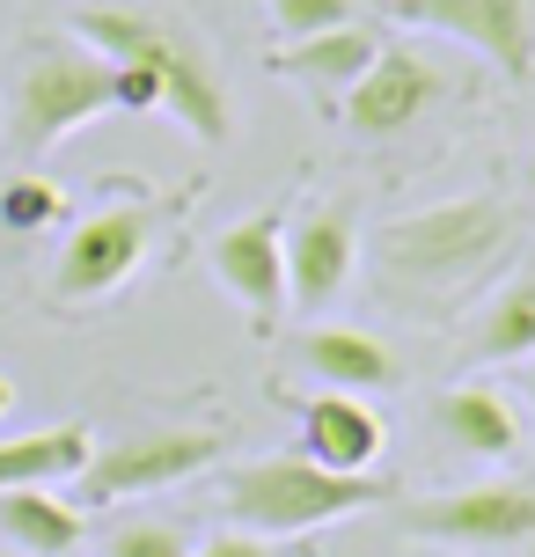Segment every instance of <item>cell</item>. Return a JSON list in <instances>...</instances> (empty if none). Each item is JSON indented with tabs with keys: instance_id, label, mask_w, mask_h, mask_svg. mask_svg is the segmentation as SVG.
<instances>
[{
	"instance_id": "obj_10",
	"label": "cell",
	"mask_w": 535,
	"mask_h": 557,
	"mask_svg": "<svg viewBox=\"0 0 535 557\" xmlns=\"http://www.w3.org/2000/svg\"><path fill=\"white\" fill-rule=\"evenodd\" d=\"M440 88L448 82H440V66H433L419 45H382L374 66L338 96V117H345V133H360V139H389V133H403L411 117L433 111Z\"/></svg>"
},
{
	"instance_id": "obj_13",
	"label": "cell",
	"mask_w": 535,
	"mask_h": 557,
	"mask_svg": "<svg viewBox=\"0 0 535 557\" xmlns=\"http://www.w3.org/2000/svg\"><path fill=\"white\" fill-rule=\"evenodd\" d=\"M425 418L470 462H507V455H521V411H513V396L499 382H455V389H440L425 404Z\"/></svg>"
},
{
	"instance_id": "obj_27",
	"label": "cell",
	"mask_w": 535,
	"mask_h": 557,
	"mask_svg": "<svg viewBox=\"0 0 535 557\" xmlns=\"http://www.w3.org/2000/svg\"><path fill=\"white\" fill-rule=\"evenodd\" d=\"M0 557H15V550H0Z\"/></svg>"
},
{
	"instance_id": "obj_25",
	"label": "cell",
	"mask_w": 535,
	"mask_h": 557,
	"mask_svg": "<svg viewBox=\"0 0 535 557\" xmlns=\"http://www.w3.org/2000/svg\"><path fill=\"white\" fill-rule=\"evenodd\" d=\"M521 389H528V411H535V352H528V374H521Z\"/></svg>"
},
{
	"instance_id": "obj_9",
	"label": "cell",
	"mask_w": 535,
	"mask_h": 557,
	"mask_svg": "<svg viewBox=\"0 0 535 557\" xmlns=\"http://www.w3.org/2000/svg\"><path fill=\"white\" fill-rule=\"evenodd\" d=\"M286 250V308H331L352 286V264H360V221L345 198H323V206H301L279 235Z\"/></svg>"
},
{
	"instance_id": "obj_19",
	"label": "cell",
	"mask_w": 535,
	"mask_h": 557,
	"mask_svg": "<svg viewBox=\"0 0 535 557\" xmlns=\"http://www.w3.org/2000/svg\"><path fill=\"white\" fill-rule=\"evenodd\" d=\"M59 221H66V191L52 176H8L0 184V227L8 235H45Z\"/></svg>"
},
{
	"instance_id": "obj_15",
	"label": "cell",
	"mask_w": 535,
	"mask_h": 557,
	"mask_svg": "<svg viewBox=\"0 0 535 557\" xmlns=\"http://www.w3.org/2000/svg\"><path fill=\"white\" fill-rule=\"evenodd\" d=\"M374 52H382V37H374L366 23H345V29H315V37H286L264 66H272L279 82H294V88H309V96H331V103H338L345 88L374 66Z\"/></svg>"
},
{
	"instance_id": "obj_16",
	"label": "cell",
	"mask_w": 535,
	"mask_h": 557,
	"mask_svg": "<svg viewBox=\"0 0 535 557\" xmlns=\"http://www.w3.org/2000/svg\"><path fill=\"white\" fill-rule=\"evenodd\" d=\"M301 367H309L323 389H352V396H382L403 382L396 352L374 331H352V323H309L301 331Z\"/></svg>"
},
{
	"instance_id": "obj_2",
	"label": "cell",
	"mask_w": 535,
	"mask_h": 557,
	"mask_svg": "<svg viewBox=\"0 0 535 557\" xmlns=\"http://www.w3.org/2000/svg\"><path fill=\"white\" fill-rule=\"evenodd\" d=\"M74 37L88 52H103L111 66H147L162 82V111L198 139V147H221L227 139V82L213 66V45L176 15L154 8H82Z\"/></svg>"
},
{
	"instance_id": "obj_18",
	"label": "cell",
	"mask_w": 535,
	"mask_h": 557,
	"mask_svg": "<svg viewBox=\"0 0 535 557\" xmlns=\"http://www.w3.org/2000/svg\"><path fill=\"white\" fill-rule=\"evenodd\" d=\"M96 455L88 425H45L23 441H0V492H23V484H74Z\"/></svg>"
},
{
	"instance_id": "obj_17",
	"label": "cell",
	"mask_w": 535,
	"mask_h": 557,
	"mask_svg": "<svg viewBox=\"0 0 535 557\" xmlns=\"http://www.w3.org/2000/svg\"><path fill=\"white\" fill-rule=\"evenodd\" d=\"M0 535L23 557H74L82 550V506L59 499L52 484H23V492H0Z\"/></svg>"
},
{
	"instance_id": "obj_1",
	"label": "cell",
	"mask_w": 535,
	"mask_h": 557,
	"mask_svg": "<svg viewBox=\"0 0 535 557\" xmlns=\"http://www.w3.org/2000/svg\"><path fill=\"white\" fill-rule=\"evenodd\" d=\"M513 250H521V221L507 198H448L374 227V278L389 286L396 308L433 315L477 301Z\"/></svg>"
},
{
	"instance_id": "obj_4",
	"label": "cell",
	"mask_w": 535,
	"mask_h": 557,
	"mask_svg": "<svg viewBox=\"0 0 535 557\" xmlns=\"http://www.w3.org/2000/svg\"><path fill=\"white\" fill-rule=\"evenodd\" d=\"M96 117H111V59L88 52L74 29L23 37L15 45V82H8V147L23 162H37Z\"/></svg>"
},
{
	"instance_id": "obj_24",
	"label": "cell",
	"mask_w": 535,
	"mask_h": 557,
	"mask_svg": "<svg viewBox=\"0 0 535 557\" xmlns=\"http://www.w3.org/2000/svg\"><path fill=\"white\" fill-rule=\"evenodd\" d=\"M15 411V382H8V374H0V418Z\"/></svg>"
},
{
	"instance_id": "obj_11",
	"label": "cell",
	"mask_w": 535,
	"mask_h": 557,
	"mask_svg": "<svg viewBox=\"0 0 535 557\" xmlns=\"http://www.w3.org/2000/svg\"><path fill=\"white\" fill-rule=\"evenodd\" d=\"M286 213L279 206H264V213H242V221H227L213 235V278H221L235 308L250 315L257 331H279L286 315Z\"/></svg>"
},
{
	"instance_id": "obj_5",
	"label": "cell",
	"mask_w": 535,
	"mask_h": 557,
	"mask_svg": "<svg viewBox=\"0 0 535 557\" xmlns=\"http://www.w3.org/2000/svg\"><path fill=\"white\" fill-rule=\"evenodd\" d=\"M154 221H162V198L133 191V184H111L96 213L66 227V243H59V264H52V294L59 301H103L117 294L125 278L147 264V243H154Z\"/></svg>"
},
{
	"instance_id": "obj_12",
	"label": "cell",
	"mask_w": 535,
	"mask_h": 557,
	"mask_svg": "<svg viewBox=\"0 0 535 557\" xmlns=\"http://www.w3.org/2000/svg\"><path fill=\"white\" fill-rule=\"evenodd\" d=\"M294 411H301V455L323 462V470H345L360 476L382 462V447H389V418L374 411L366 396L352 389H315V396H286Z\"/></svg>"
},
{
	"instance_id": "obj_6",
	"label": "cell",
	"mask_w": 535,
	"mask_h": 557,
	"mask_svg": "<svg viewBox=\"0 0 535 557\" xmlns=\"http://www.w3.org/2000/svg\"><path fill=\"white\" fill-rule=\"evenodd\" d=\"M403 535L419 543H448V550H535V476H499V484H462V492H440V499H411L403 513Z\"/></svg>"
},
{
	"instance_id": "obj_3",
	"label": "cell",
	"mask_w": 535,
	"mask_h": 557,
	"mask_svg": "<svg viewBox=\"0 0 535 557\" xmlns=\"http://www.w3.org/2000/svg\"><path fill=\"white\" fill-rule=\"evenodd\" d=\"M213 499L221 513L235 521L242 535H309V529H331L345 513H366V506H389L396 484L389 476H345V470H323L309 462L301 447H286V455H257L242 470H221L213 476Z\"/></svg>"
},
{
	"instance_id": "obj_23",
	"label": "cell",
	"mask_w": 535,
	"mask_h": 557,
	"mask_svg": "<svg viewBox=\"0 0 535 557\" xmlns=\"http://www.w3.org/2000/svg\"><path fill=\"white\" fill-rule=\"evenodd\" d=\"M191 557H272V543H264V535H242V529H227V535H213V543H198Z\"/></svg>"
},
{
	"instance_id": "obj_14",
	"label": "cell",
	"mask_w": 535,
	"mask_h": 557,
	"mask_svg": "<svg viewBox=\"0 0 535 557\" xmlns=\"http://www.w3.org/2000/svg\"><path fill=\"white\" fill-rule=\"evenodd\" d=\"M535 352V257H513L507 272L484 286L470 337H462V360L499 367V360H528Z\"/></svg>"
},
{
	"instance_id": "obj_22",
	"label": "cell",
	"mask_w": 535,
	"mask_h": 557,
	"mask_svg": "<svg viewBox=\"0 0 535 557\" xmlns=\"http://www.w3.org/2000/svg\"><path fill=\"white\" fill-rule=\"evenodd\" d=\"M111 111H125V117L162 111V82L147 66H111Z\"/></svg>"
},
{
	"instance_id": "obj_7",
	"label": "cell",
	"mask_w": 535,
	"mask_h": 557,
	"mask_svg": "<svg viewBox=\"0 0 535 557\" xmlns=\"http://www.w3.org/2000/svg\"><path fill=\"white\" fill-rule=\"evenodd\" d=\"M221 455H227V433H213V425H162V433H133V441L96 447L74 484H82V506H117V499H147V492L191 484Z\"/></svg>"
},
{
	"instance_id": "obj_20",
	"label": "cell",
	"mask_w": 535,
	"mask_h": 557,
	"mask_svg": "<svg viewBox=\"0 0 535 557\" xmlns=\"http://www.w3.org/2000/svg\"><path fill=\"white\" fill-rule=\"evenodd\" d=\"M103 557H191V535L176 521H111Z\"/></svg>"
},
{
	"instance_id": "obj_8",
	"label": "cell",
	"mask_w": 535,
	"mask_h": 557,
	"mask_svg": "<svg viewBox=\"0 0 535 557\" xmlns=\"http://www.w3.org/2000/svg\"><path fill=\"white\" fill-rule=\"evenodd\" d=\"M382 8L403 29H440L470 45L507 82H535V0H382Z\"/></svg>"
},
{
	"instance_id": "obj_26",
	"label": "cell",
	"mask_w": 535,
	"mask_h": 557,
	"mask_svg": "<svg viewBox=\"0 0 535 557\" xmlns=\"http://www.w3.org/2000/svg\"><path fill=\"white\" fill-rule=\"evenodd\" d=\"M528 191H535V154H528Z\"/></svg>"
},
{
	"instance_id": "obj_21",
	"label": "cell",
	"mask_w": 535,
	"mask_h": 557,
	"mask_svg": "<svg viewBox=\"0 0 535 557\" xmlns=\"http://www.w3.org/2000/svg\"><path fill=\"white\" fill-rule=\"evenodd\" d=\"M264 15H272V29H279V45H286V37L360 23V0H264Z\"/></svg>"
}]
</instances>
